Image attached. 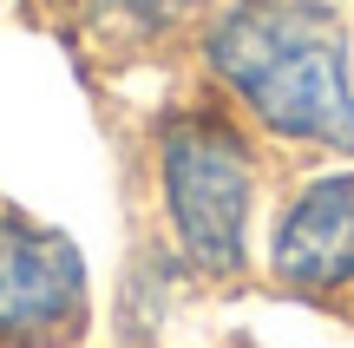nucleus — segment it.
<instances>
[{"label": "nucleus", "mask_w": 354, "mask_h": 348, "mask_svg": "<svg viewBox=\"0 0 354 348\" xmlns=\"http://www.w3.org/2000/svg\"><path fill=\"white\" fill-rule=\"evenodd\" d=\"M203 66L250 125L302 152H354L348 26L322 0H230L203 26Z\"/></svg>", "instance_id": "obj_1"}, {"label": "nucleus", "mask_w": 354, "mask_h": 348, "mask_svg": "<svg viewBox=\"0 0 354 348\" xmlns=\"http://www.w3.org/2000/svg\"><path fill=\"white\" fill-rule=\"evenodd\" d=\"M158 197L165 223L203 276H236L250 263L256 217V145L216 105H190L158 131Z\"/></svg>", "instance_id": "obj_2"}, {"label": "nucleus", "mask_w": 354, "mask_h": 348, "mask_svg": "<svg viewBox=\"0 0 354 348\" xmlns=\"http://www.w3.org/2000/svg\"><path fill=\"white\" fill-rule=\"evenodd\" d=\"M86 322V263L53 223L0 210V348H39Z\"/></svg>", "instance_id": "obj_3"}, {"label": "nucleus", "mask_w": 354, "mask_h": 348, "mask_svg": "<svg viewBox=\"0 0 354 348\" xmlns=\"http://www.w3.org/2000/svg\"><path fill=\"white\" fill-rule=\"evenodd\" d=\"M269 276L295 296H354V165L295 184L269 230Z\"/></svg>", "instance_id": "obj_4"}, {"label": "nucleus", "mask_w": 354, "mask_h": 348, "mask_svg": "<svg viewBox=\"0 0 354 348\" xmlns=\"http://www.w3.org/2000/svg\"><path fill=\"white\" fill-rule=\"evenodd\" d=\"M177 7H184V0H86V20H92V33H105V39L145 46V39L171 33Z\"/></svg>", "instance_id": "obj_5"}]
</instances>
